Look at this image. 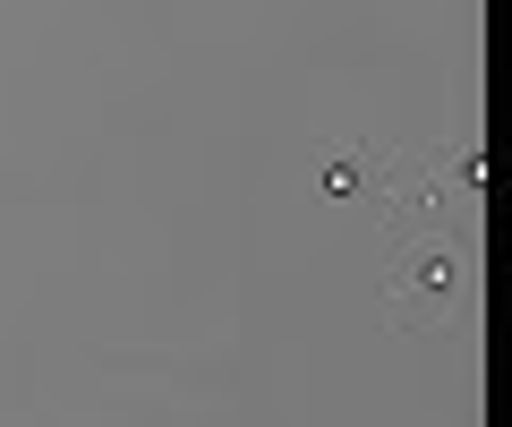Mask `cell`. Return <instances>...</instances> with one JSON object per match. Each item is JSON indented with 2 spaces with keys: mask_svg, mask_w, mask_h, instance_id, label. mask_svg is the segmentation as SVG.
<instances>
[{
  "mask_svg": "<svg viewBox=\"0 0 512 427\" xmlns=\"http://www.w3.org/2000/svg\"><path fill=\"white\" fill-rule=\"evenodd\" d=\"M325 197H359V163H350V154H342V163H325Z\"/></svg>",
  "mask_w": 512,
  "mask_h": 427,
  "instance_id": "1",
  "label": "cell"
}]
</instances>
